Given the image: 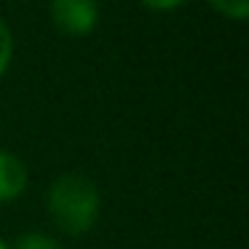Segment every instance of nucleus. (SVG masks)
<instances>
[{
    "instance_id": "8",
    "label": "nucleus",
    "mask_w": 249,
    "mask_h": 249,
    "mask_svg": "<svg viewBox=\"0 0 249 249\" xmlns=\"http://www.w3.org/2000/svg\"><path fill=\"white\" fill-rule=\"evenodd\" d=\"M0 249H11V247H8V244L3 241V238H0Z\"/></svg>"
},
{
    "instance_id": "3",
    "label": "nucleus",
    "mask_w": 249,
    "mask_h": 249,
    "mask_svg": "<svg viewBox=\"0 0 249 249\" xmlns=\"http://www.w3.org/2000/svg\"><path fill=\"white\" fill-rule=\"evenodd\" d=\"M30 174L24 161L11 150H0V204L17 201L27 190Z\"/></svg>"
},
{
    "instance_id": "6",
    "label": "nucleus",
    "mask_w": 249,
    "mask_h": 249,
    "mask_svg": "<svg viewBox=\"0 0 249 249\" xmlns=\"http://www.w3.org/2000/svg\"><path fill=\"white\" fill-rule=\"evenodd\" d=\"M11 59H14V33H11V27L0 19V78L6 75Z\"/></svg>"
},
{
    "instance_id": "2",
    "label": "nucleus",
    "mask_w": 249,
    "mask_h": 249,
    "mask_svg": "<svg viewBox=\"0 0 249 249\" xmlns=\"http://www.w3.org/2000/svg\"><path fill=\"white\" fill-rule=\"evenodd\" d=\"M51 24L62 35L70 38H86L94 33L99 22V6L97 0H51L49 3Z\"/></svg>"
},
{
    "instance_id": "7",
    "label": "nucleus",
    "mask_w": 249,
    "mask_h": 249,
    "mask_svg": "<svg viewBox=\"0 0 249 249\" xmlns=\"http://www.w3.org/2000/svg\"><path fill=\"white\" fill-rule=\"evenodd\" d=\"M188 0H142V6L147 11H156V14H169V11H177L179 6H185Z\"/></svg>"
},
{
    "instance_id": "1",
    "label": "nucleus",
    "mask_w": 249,
    "mask_h": 249,
    "mask_svg": "<svg viewBox=\"0 0 249 249\" xmlns=\"http://www.w3.org/2000/svg\"><path fill=\"white\" fill-rule=\"evenodd\" d=\"M46 209L59 231L67 236H83L94 228L102 209L99 188L83 174H62L49 185Z\"/></svg>"
},
{
    "instance_id": "4",
    "label": "nucleus",
    "mask_w": 249,
    "mask_h": 249,
    "mask_svg": "<svg viewBox=\"0 0 249 249\" xmlns=\"http://www.w3.org/2000/svg\"><path fill=\"white\" fill-rule=\"evenodd\" d=\"M209 6L214 8L220 17L233 19V22L249 19V0H209Z\"/></svg>"
},
{
    "instance_id": "5",
    "label": "nucleus",
    "mask_w": 249,
    "mask_h": 249,
    "mask_svg": "<svg viewBox=\"0 0 249 249\" xmlns=\"http://www.w3.org/2000/svg\"><path fill=\"white\" fill-rule=\"evenodd\" d=\"M14 249H65L54 236L49 233H40V231H30V233H22L14 244Z\"/></svg>"
}]
</instances>
